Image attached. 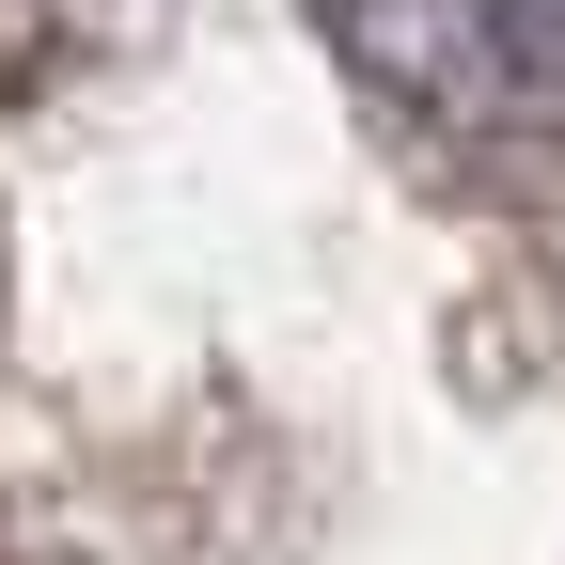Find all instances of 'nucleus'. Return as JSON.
<instances>
[{
    "label": "nucleus",
    "instance_id": "f257e3e1",
    "mask_svg": "<svg viewBox=\"0 0 565 565\" xmlns=\"http://www.w3.org/2000/svg\"><path fill=\"white\" fill-rule=\"evenodd\" d=\"M315 32L424 141L565 189V0H315Z\"/></svg>",
    "mask_w": 565,
    "mask_h": 565
}]
</instances>
